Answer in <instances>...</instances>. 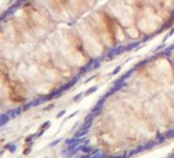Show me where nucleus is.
Listing matches in <instances>:
<instances>
[{
    "label": "nucleus",
    "instance_id": "f257e3e1",
    "mask_svg": "<svg viewBox=\"0 0 174 158\" xmlns=\"http://www.w3.org/2000/svg\"><path fill=\"white\" fill-rule=\"evenodd\" d=\"M165 158H174V151H173V152H172L170 154H168V156H167Z\"/></svg>",
    "mask_w": 174,
    "mask_h": 158
}]
</instances>
